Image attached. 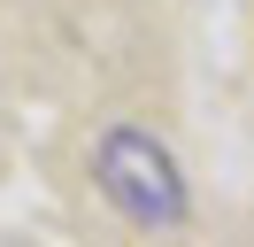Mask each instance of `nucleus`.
Returning <instances> with one entry per match:
<instances>
[{
	"mask_svg": "<svg viewBox=\"0 0 254 247\" xmlns=\"http://www.w3.org/2000/svg\"><path fill=\"white\" fill-rule=\"evenodd\" d=\"M93 178H100V193H108V209L131 216V224H185V178H177V154L162 147L154 131H139V124H116V131L100 139Z\"/></svg>",
	"mask_w": 254,
	"mask_h": 247,
	"instance_id": "nucleus-1",
	"label": "nucleus"
}]
</instances>
